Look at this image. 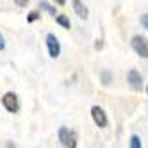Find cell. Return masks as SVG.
Masks as SVG:
<instances>
[{
	"label": "cell",
	"instance_id": "obj_1",
	"mask_svg": "<svg viewBox=\"0 0 148 148\" xmlns=\"http://www.w3.org/2000/svg\"><path fill=\"white\" fill-rule=\"evenodd\" d=\"M57 139H59L61 146H64V148H75L77 146V136L73 130H70L68 127H59Z\"/></svg>",
	"mask_w": 148,
	"mask_h": 148
},
{
	"label": "cell",
	"instance_id": "obj_2",
	"mask_svg": "<svg viewBox=\"0 0 148 148\" xmlns=\"http://www.w3.org/2000/svg\"><path fill=\"white\" fill-rule=\"evenodd\" d=\"M130 47L141 59L148 57V43H146V38L145 36H132L130 39Z\"/></svg>",
	"mask_w": 148,
	"mask_h": 148
},
{
	"label": "cell",
	"instance_id": "obj_3",
	"mask_svg": "<svg viewBox=\"0 0 148 148\" xmlns=\"http://www.w3.org/2000/svg\"><path fill=\"white\" fill-rule=\"evenodd\" d=\"M2 105H4V109L7 112H13L16 114L20 111V100H18V95L13 93V91H7L4 97H2Z\"/></svg>",
	"mask_w": 148,
	"mask_h": 148
},
{
	"label": "cell",
	"instance_id": "obj_4",
	"mask_svg": "<svg viewBox=\"0 0 148 148\" xmlns=\"http://www.w3.org/2000/svg\"><path fill=\"white\" fill-rule=\"evenodd\" d=\"M45 43H47V48H48V56L52 59H57L61 56V43H59L57 36L52 34V32H48L47 38H45Z\"/></svg>",
	"mask_w": 148,
	"mask_h": 148
},
{
	"label": "cell",
	"instance_id": "obj_5",
	"mask_svg": "<svg viewBox=\"0 0 148 148\" xmlns=\"http://www.w3.org/2000/svg\"><path fill=\"white\" fill-rule=\"evenodd\" d=\"M143 75L137 70H129V73H127V84H129V86L134 89V91H143Z\"/></svg>",
	"mask_w": 148,
	"mask_h": 148
},
{
	"label": "cell",
	"instance_id": "obj_6",
	"mask_svg": "<svg viewBox=\"0 0 148 148\" xmlns=\"http://www.w3.org/2000/svg\"><path fill=\"white\" fill-rule=\"evenodd\" d=\"M91 120L95 121L97 127H100V129H105V127L109 125L107 114H105V111L102 107H98V105H93L91 107Z\"/></svg>",
	"mask_w": 148,
	"mask_h": 148
},
{
	"label": "cell",
	"instance_id": "obj_7",
	"mask_svg": "<svg viewBox=\"0 0 148 148\" xmlns=\"http://www.w3.org/2000/svg\"><path fill=\"white\" fill-rule=\"evenodd\" d=\"M71 7H73V13H75L80 20H88L89 11H88V5L82 2V0H71Z\"/></svg>",
	"mask_w": 148,
	"mask_h": 148
},
{
	"label": "cell",
	"instance_id": "obj_8",
	"mask_svg": "<svg viewBox=\"0 0 148 148\" xmlns=\"http://www.w3.org/2000/svg\"><path fill=\"white\" fill-rule=\"evenodd\" d=\"M39 9H41L43 13H48L50 16H56V13H57V9L52 5V4H48L47 0H41V2H39Z\"/></svg>",
	"mask_w": 148,
	"mask_h": 148
},
{
	"label": "cell",
	"instance_id": "obj_9",
	"mask_svg": "<svg viewBox=\"0 0 148 148\" xmlns=\"http://www.w3.org/2000/svg\"><path fill=\"white\" fill-rule=\"evenodd\" d=\"M56 23L62 29H70L71 27V22H70V18L66 14H56Z\"/></svg>",
	"mask_w": 148,
	"mask_h": 148
},
{
	"label": "cell",
	"instance_id": "obj_10",
	"mask_svg": "<svg viewBox=\"0 0 148 148\" xmlns=\"http://www.w3.org/2000/svg\"><path fill=\"white\" fill-rule=\"evenodd\" d=\"M100 82L103 84V86H109V84L112 82V73L109 70H102V73H100Z\"/></svg>",
	"mask_w": 148,
	"mask_h": 148
},
{
	"label": "cell",
	"instance_id": "obj_11",
	"mask_svg": "<svg viewBox=\"0 0 148 148\" xmlns=\"http://www.w3.org/2000/svg\"><path fill=\"white\" fill-rule=\"evenodd\" d=\"M130 148H141L143 146V143H141V137L139 136H136V134H132L130 136Z\"/></svg>",
	"mask_w": 148,
	"mask_h": 148
},
{
	"label": "cell",
	"instance_id": "obj_12",
	"mask_svg": "<svg viewBox=\"0 0 148 148\" xmlns=\"http://www.w3.org/2000/svg\"><path fill=\"white\" fill-rule=\"evenodd\" d=\"M39 18H41V13L39 11H30L27 14V23H32V22H36V20H39Z\"/></svg>",
	"mask_w": 148,
	"mask_h": 148
},
{
	"label": "cell",
	"instance_id": "obj_13",
	"mask_svg": "<svg viewBox=\"0 0 148 148\" xmlns=\"http://www.w3.org/2000/svg\"><path fill=\"white\" fill-rule=\"evenodd\" d=\"M141 25H143V29H148V14L146 13L141 14Z\"/></svg>",
	"mask_w": 148,
	"mask_h": 148
},
{
	"label": "cell",
	"instance_id": "obj_14",
	"mask_svg": "<svg viewBox=\"0 0 148 148\" xmlns=\"http://www.w3.org/2000/svg\"><path fill=\"white\" fill-rule=\"evenodd\" d=\"M13 2H14V4H16L18 7H22V9H23V7H27L29 0H13Z\"/></svg>",
	"mask_w": 148,
	"mask_h": 148
},
{
	"label": "cell",
	"instance_id": "obj_15",
	"mask_svg": "<svg viewBox=\"0 0 148 148\" xmlns=\"http://www.w3.org/2000/svg\"><path fill=\"white\" fill-rule=\"evenodd\" d=\"M2 50H5V39H4L2 32H0V52H2Z\"/></svg>",
	"mask_w": 148,
	"mask_h": 148
},
{
	"label": "cell",
	"instance_id": "obj_16",
	"mask_svg": "<svg viewBox=\"0 0 148 148\" xmlns=\"http://www.w3.org/2000/svg\"><path fill=\"white\" fill-rule=\"evenodd\" d=\"M102 47H103V41H102V39H97V43H95V48H97V50H102Z\"/></svg>",
	"mask_w": 148,
	"mask_h": 148
},
{
	"label": "cell",
	"instance_id": "obj_17",
	"mask_svg": "<svg viewBox=\"0 0 148 148\" xmlns=\"http://www.w3.org/2000/svg\"><path fill=\"white\" fill-rule=\"evenodd\" d=\"M56 2H57L59 5H64V4H66V0H56Z\"/></svg>",
	"mask_w": 148,
	"mask_h": 148
}]
</instances>
